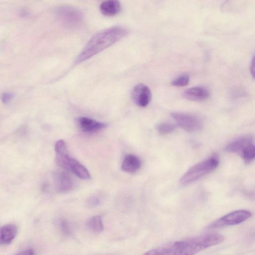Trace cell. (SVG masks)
Returning <instances> with one entry per match:
<instances>
[{
  "label": "cell",
  "instance_id": "30bf717a",
  "mask_svg": "<svg viewBox=\"0 0 255 255\" xmlns=\"http://www.w3.org/2000/svg\"><path fill=\"white\" fill-rule=\"evenodd\" d=\"M76 123L82 132L87 133L97 132L107 127V125L104 123L86 117L78 118Z\"/></svg>",
  "mask_w": 255,
  "mask_h": 255
},
{
  "label": "cell",
  "instance_id": "9a60e30c",
  "mask_svg": "<svg viewBox=\"0 0 255 255\" xmlns=\"http://www.w3.org/2000/svg\"><path fill=\"white\" fill-rule=\"evenodd\" d=\"M56 184L57 190L62 193H66L71 190L74 186L72 178L65 172H60L57 175Z\"/></svg>",
  "mask_w": 255,
  "mask_h": 255
},
{
  "label": "cell",
  "instance_id": "44dd1931",
  "mask_svg": "<svg viewBox=\"0 0 255 255\" xmlns=\"http://www.w3.org/2000/svg\"><path fill=\"white\" fill-rule=\"evenodd\" d=\"M14 97V95L12 93H5L2 95V101L4 104H7L10 102Z\"/></svg>",
  "mask_w": 255,
  "mask_h": 255
},
{
  "label": "cell",
  "instance_id": "ac0fdd59",
  "mask_svg": "<svg viewBox=\"0 0 255 255\" xmlns=\"http://www.w3.org/2000/svg\"><path fill=\"white\" fill-rule=\"evenodd\" d=\"M189 82V77L187 75L180 76L171 82V85L176 87H183L187 85Z\"/></svg>",
  "mask_w": 255,
  "mask_h": 255
},
{
  "label": "cell",
  "instance_id": "8992f818",
  "mask_svg": "<svg viewBox=\"0 0 255 255\" xmlns=\"http://www.w3.org/2000/svg\"><path fill=\"white\" fill-rule=\"evenodd\" d=\"M171 115L177 125L187 132H196L202 128V121L195 115L181 112L172 113Z\"/></svg>",
  "mask_w": 255,
  "mask_h": 255
},
{
  "label": "cell",
  "instance_id": "8fae6325",
  "mask_svg": "<svg viewBox=\"0 0 255 255\" xmlns=\"http://www.w3.org/2000/svg\"><path fill=\"white\" fill-rule=\"evenodd\" d=\"M210 95L209 91L201 86L190 88L183 93V96L185 99L193 101H204L208 98Z\"/></svg>",
  "mask_w": 255,
  "mask_h": 255
},
{
  "label": "cell",
  "instance_id": "2e32d148",
  "mask_svg": "<svg viewBox=\"0 0 255 255\" xmlns=\"http://www.w3.org/2000/svg\"><path fill=\"white\" fill-rule=\"evenodd\" d=\"M87 226L91 231L100 233L104 230V225L101 216H95L91 218L87 222Z\"/></svg>",
  "mask_w": 255,
  "mask_h": 255
},
{
  "label": "cell",
  "instance_id": "7a4b0ae2",
  "mask_svg": "<svg viewBox=\"0 0 255 255\" xmlns=\"http://www.w3.org/2000/svg\"><path fill=\"white\" fill-rule=\"evenodd\" d=\"M122 27H114L102 30L95 34L77 57L75 64L87 60L115 44L128 34Z\"/></svg>",
  "mask_w": 255,
  "mask_h": 255
},
{
  "label": "cell",
  "instance_id": "e0dca14e",
  "mask_svg": "<svg viewBox=\"0 0 255 255\" xmlns=\"http://www.w3.org/2000/svg\"><path fill=\"white\" fill-rule=\"evenodd\" d=\"M175 129V126L173 124L165 122L159 124L157 126V130L161 135H165L172 133Z\"/></svg>",
  "mask_w": 255,
  "mask_h": 255
},
{
  "label": "cell",
  "instance_id": "277c9868",
  "mask_svg": "<svg viewBox=\"0 0 255 255\" xmlns=\"http://www.w3.org/2000/svg\"><path fill=\"white\" fill-rule=\"evenodd\" d=\"M225 151L240 155L246 163H249L254 160L255 156L253 138L249 135L240 137L228 144Z\"/></svg>",
  "mask_w": 255,
  "mask_h": 255
},
{
  "label": "cell",
  "instance_id": "7402d4cb",
  "mask_svg": "<svg viewBox=\"0 0 255 255\" xmlns=\"http://www.w3.org/2000/svg\"><path fill=\"white\" fill-rule=\"evenodd\" d=\"M19 255H32L34 254V251L32 249H28L25 251H22L18 254Z\"/></svg>",
  "mask_w": 255,
  "mask_h": 255
},
{
  "label": "cell",
  "instance_id": "603a6c76",
  "mask_svg": "<svg viewBox=\"0 0 255 255\" xmlns=\"http://www.w3.org/2000/svg\"><path fill=\"white\" fill-rule=\"evenodd\" d=\"M250 71L251 73L253 75V77H254V73H255V58L253 57L252 62L251 63L250 66Z\"/></svg>",
  "mask_w": 255,
  "mask_h": 255
},
{
  "label": "cell",
  "instance_id": "7c38bea8",
  "mask_svg": "<svg viewBox=\"0 0 255 255\" xmlns=\"http://www.w3.org/2000/svg\"><path fill=\"white\" fill-rule=\"evenodd\" d=\"M141 165V161L139 157L133 155H128L124 159L121 168L124 172L133 173L140 169Z\"/></svg>",
  "mask_w": 255,
  "mask_h": 255
},
{
  "label": "cell",
  "instance_id": "ba28073f",
  "mask_svg": "<svg viewBox=\"0 0 255 255\" xmlns=\"http://www.w3.org/2000/svg\"><path fill=\"white\" fill-rule=\"evenodd\" d=\"M132 98L135 103L142 107H147L152 100V92L150 88L143 84H139L133 88Z\"/></svg>",
  "mask_w": 255,
  "mask_h": 255
},
{
  "label": "cell",
  "instance_id": "5b68a950",
  "mask_svg": "<svg viewBox=\"0 0 255 255\" xmlns=\"http://www.w3.org/2000/svg\"><path fill=\"white\" fill-rule=\"evenodd\" d=\"M57 14L61 23L68 28L78 27L84 20L83 13L77 8L69 6L59 8Z\"/></svg>",
  "mask_w": 255,
  "mask_h": 255
},
{
  "label": "cell",
  "instance_id": "5bb4252c",
  "mask_svg": "<svg viewBox=\"0 0 255 255\" xmlns=\"http://www.w3.org/2000/svg\"><path fill=\"white\" fill-rule=\"evenodd\" d=\"M17 226L14 224H8L0 227V245L10 244L17 234Z\"/></svg>",
  "mask_w": 255,
  "mask_h": 255
},
{
  "label": "cell",
  "instance_id": "d6986e66",
  "mask_svg": "<svg viewBox=\"0 0 255 255\" xmlns=\"http://www.w3.org/2000/svg\"><path fill=\"white\" fill-rule=\"evenodd\" d=\"M100 199L96 196L91 197L88 201V205L91 208L97 207L100 204Z\"/></svg>",
  "mask_w": 255,
  "mask_h": 255
},
{
  "label": "cell",
  "instance_id": "3957f363",
  "mask_svg": "<svg viewBox=\"0 0 255 255\" xmlns=\"http://www.w3.org/2000/svg\"><path fill=\"white\" fill-rule=\"evenodd\" d=\"M219 165V159L213 155L190 168L180 178L179 184L186 186L212 172Z\"/></svg>",
  "mask_w": 255,
  "mask_h": 255
},
{
  "label": "cell",
  "instance_id": "ffe728a7",
  "mask_svg": "<svg viewBox=\"0 0 255 255\" xmlns=\"http://www.w3.org/2000/svg\"><path fill=\"white\" fill-rule=\"evenodd\" d=\"M60 226L62 231L66 234L70 233V226L68 222L65 220H62L60 223Z\"/></svg>",
  "mask_w": 255,
  "mask_h": 255
},
{
  "label": "cell",
  "instance_id": "52a82bcc",
  "mask_svg": "<svg viewBox=\"0 0 255 255\" xmlns=\"http://www.w3.org/2000/svg\"><path fill=\"white\" fill-rule=\"evenodd\" d=\"M251 216L252 213L249 211L245 210L235 211L213 222L208 228L212 229L237 225L244 222Z\"/></svg>",
  "mask_w": 255,
  "mask_h": 255
},
{
  "label": "cell",
  "instance_id": "6da1fadb",
  "mask_svg": "<svg viewBox=\"0 0 255 255\" xmlns=\"http://www.w3.org/2000/svg\"><path fill=\"white\" fill-rule=\"evenodd\" d=\"M224 236L210 233L172 242L161 246L146 253V255H195L211 247L222 243Z\"/></svg>",
  "mask_w": 255,
  "mask_h": 255
},
{
  "label": "cell",
  "instance_id": "9c48e42d",
  "mask_svg": "<svg viewBox=\"0 0 255 255\" xmlns=\"http://www.w3.org/2000/svg\"><path fill=\"white\" fill-rule=\"evenodd\" d=\"M62 168L72 172L81 179L87 180L90 178V174L86 167L70 156L63 162Z\"/></svg>",
  "mask_w": 255,
  "mask_h": 255
},
{
  "label": "cell",
  "instance_id": "4fadbf2b",
  "mask_svg": "<svg viewBox=\"0 0 255 255\" xmlns=\"http://www.w3.org/2000/svg\"><path fill=\"white\" fill-rule=\"evenodd\" d=\"M100 10L105 16H114L120 12L121 3L119 0H106L101 4Z\"/></svg>",
  "mask_w": 255,
  "mask_h": 255
}]
</instances>
